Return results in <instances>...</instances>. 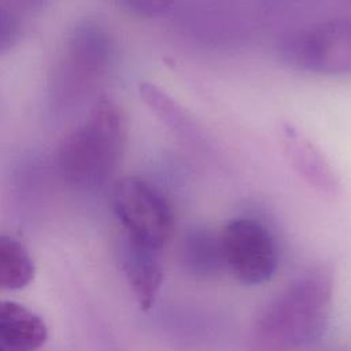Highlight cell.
<instances>
[{
  "instance_id": "13",
  "label": "cell",
  "mask_w": 351,
  "mask_h": 351,
  "mask_svg": "<svg viewBox=\"0 0 351 351\" xmlns=\"http://www.w3.org/2000/svg\"><path fill=\"white\" fill-rule=\"evenodd\" d=\"M19 14L0 0V56L10 52L21 38Z\"/></svg>"
},
{
  "instance_id": "6",
  "label": "cell",
  "mask_w": 351,
  "mask_h": 351,
  "mask_svg": "<svg viewBox=\"0 0 351 351\" xmlns=\"http://www.w3.org/2000/svg\"><path fill=\"white\" fill-rule=\"evenodd\" d=\"M278 137L293 171L311 189L326 197H336L341 192L339 174L325 154L303 130L289 121H281Z\"/></svg>"
},
{
  "instance_id": "5",
  "label": "cell",
  "mask_w": 351,
  "mask_h": 351,
  "mask_svg": "<svg viewBox=\"0 0 351 351\" xmlns=\"http://www.w3.org/2000/svg\"><path fill=\"white\" fill-rule=\"evenodd\" d=\"M225 266L247 285L271 278L278 263V250L270 230L254 218H234L219 233Z\"/></svg>"
},
{
  "instance_id": "8",
  "label": "cell",
  "mask_w": 351,
  "mask_h": 351,
  "mask_svg": "<svg viewBox=\"0 0 351 351\" xmlns=\"http://www.w3.org/2000/svg\"><path fill=\"white\" fill-rule=\"evenodd\" d=\"M138 90L145 106L178 140L193 149H207L208 140L200 123L180 101L152 82H141Z\"/></svg>"
},
{
  "instance_id": "11",
  "label": "cell",
  "mask_w": 351,
  "mask_h": 351,
  "mask_svg": "<svg viewBox=\"0 0 351 351\" xmlns=\"http://www.w3.org/2000/svg\"><path fill=\"white\" fill-rule=\"evenodd\" d=\"M69 49L75 69L88 75H96L106 69L110 60L111 40L106 30L88 22L75 27Z\"/></svg>"
},
{
  "instance_id": "7",
  "label": "cell",
  "mask_w": 351,
  "mask_h": 351,
  "mask_svg": "<svg viewBox=\"0 0 351 351\" xmlns=\"http://www.w3.org/2000/svg\"><path fill=\"white\" fill-rule=\"evenodd\" d=\"M119 262L141 308H151L163 280L158 251L123 234L119 247Z\"/></svg>"
},
{
  "instance_id": "2",
  "label": "cell",
  "mask_w": 351,
  "mask_h": 351,
  "mask_svg": "<svg viewBox=\"0 0 351 351\" xmlns=\"http://www.w3.org/2000/svg\"><path fill=\"white\" fill-rule=\"evenodd\" d=\"M125 136V121L118 106L110 99H99L86 122L60 143L58 166L62 176L81 188L103 184L121 160Z\"/></svg>"
},
{
  "instance_id": "10",
  "label": "cell",
  "mask_w": 351,
  "mask_h": 351,
  "mask_svg": "<svg viewBox=\"0 0 351 351\" xmlns=\"http://www.w3.org/2000/svg\"><path fill=\"white\" fill-rule=\"evenodd\" d=\"M180 261L191 276L200 280L214 278L226 267L219 233L206 228L189 229L180 245Z\"/></svg>"
},
{
  "instance_id": "3",
  "label": "cell",
  "mask_w": 351,
  "mask_h": 351,
  "mask_svg": "<svg viewBox=\"0 0 351 351\" xmlns=\"http://www.w3.org/2000/svg\"><path fill=\"white\" fill-rule=\"evenodd\" d=\"M280 58L299 71L318 75L351 73V19L333 18L282 37Z\"/></svg>"
},
{
  "instance_id": "15",
  "label": "cell",
  "mask_w": 351,
  "mask_h": 351,
  "mask_svg": "<svg viewBox=\"0 0 351 351\" xmlns=\"http://www.w3.org/2000/svg\"><path fill=\"white\" fill-rule=\"evenodd\" d=\"M15 12H36L47 0H4Z\"/></svg>"
},
{
  "instance_id": "16",
  "label": "cell",
  "mask_w": 351,
  "mask_h": 351,
  "mask_svg": "<svg viewBox=\"0 0 351 351\" xmlns=\"http://www.w3.org/2000/svg\"><path fill=\"white\" fill-rule=\"evenodd\" d=\"M0 351H4V350H3V348H1V347H0Z\"/></svg>"
},
{
  "instance_id": "9",
  "label": "cell",
  "mask_w": 351,
  "mask_h": 351,
  "mask_svg": "<svg viewBox=\"0 0 351 351\" xmlns=\"http://www.w3.org/2000/svg\"><path fill=\"white\" fill-rule=\"evenodd\" d=\"M47 337L48 329L40 315L19 303L0 300V347L34 351Z\"/></svg>"
},
{
  "instance_id": "1",
  "label": "cell",
  "mask_w": 351,
  "mask_h": 351,
  "mask_svg": "<svg viewBox=\"0 0 351 351\" xmlns=\"http://www.w3.org/2000/svg\"><path fill=\"white\" fill-rule=\"evenodd\" d=\"M333 277L325 266L306 270L282 288L258 315L254 351H300L321 339L332 310Z\"/></svg>"
},
{
  "instance_id": "12",
  "label": "cell",
  "mask_w": 351,
  "mask_h": 351,
  "mask_svg": "<svg viewBox=\"0 0 351 351\" xmlns=\"http://www.w3.org/2000/svg\"><path fill=\"white\" fill-rule=\"evenodd\" d=\"M34 277V262L26 247L8 234H0V289L25 288Z\"/></svg>"
},
{
  "instance_id": "4",
  "label": "cell",
  "mask_w": 351,
  "mask_h": 351,
  "mask_svg": "<svg viewBox=\"0 0 351 351\" xmlns=\"http://www.w3.org/2000/svg\"><path fill=\"white\" fill-rule=\"evenodd\" d=\"M112 210L123 234L159 251L174 229V213L167 197L147 180L129 176L112 189Z\"/></svg>"
},
{
  "instance_id": "14",
  "label": "cell",
  "mask_w": 351,
  "mask_h": 351,
  "mask_svg": "<svg viewBox=\"0 0 351 351\" xmlns=\"http://www.w3.org/2000/svg\"><path fill=\"white\" fill-rule=\"evenodd\" d=\"M122 5L134 15L155 18L170 10L174 0H119Z\"/></svg>"
}]
</instances>
